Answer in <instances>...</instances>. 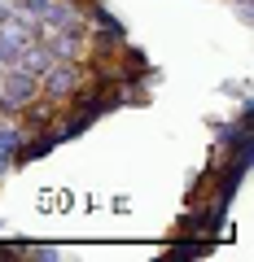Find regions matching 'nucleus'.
<instances>
[{
	"label": "nucleus",
	"mask_w": 254,
	"mask_h": 262,
	"mask_svg": "<svg viewBox=\"0 0 254 262\" xmlns=\"http://www.w3.org/2000/svg\"><path fill=\"white\" fill-rule=\"evenodd\" d=\"M40 96V79L9 66V70H0V118H18L31 101Z\"/></svg>",
	"instance_id": "f257e3e1"
},
{
	"label": "nucleus",
	"mask_w": 254,
	"mask_h": 262,
	"mask_svg": "<svg viewBox=\"0 0 254 262\" xmlns=\"http://www.w3.org/2000/svg\"><path fill=\"white\" fill-rule=\"evenodd\" d=\"M79 88H84V61H53L40 75V96H48L53 105H70Z\"/></svg>",
	"instance_id": "f03ea898"
},
{
	"label": "nucleus",
	"mask_w": 254,
	"mask_h": 262,
	"mask_svg": "<svg viewBox=\"0 0 254 262\" xmlns=\"http://www.w3.org/2000/svg\"><path fill=\"white\" fill-rule=\"evenodd\" d=\"M53 31H75V35H88V18L79 0H48L44 18H40V35H53Z\"/></svg>",
	"instance_id": "7ed1b4c3"
},
{
	"label": "nucleus",
	"mask_w": 254,
	"mask_h": 262,
	"mask_svg": "<svg viewBox=\"0 0 254 262\" xmlns=\"http://www.w3.org/2000/svg\"><path fill=\"white\" fill-rule=\"evenodd\" d=\"M127 44V27H88V57L84 61H114Z\"/></svg>",
	"instance_id": "20e7f679"
},
{
	"label": "nucleus",
	"mask_w": 254,
	"mask_h": 262,
	"mask_svg": "<svg viewBox=\"0 0 254 262\" xmlns=\"http://www.w3.org/2000/svg\"><path fill=\"white\" fill-rule=\"evenodd\" d=\"M114 66H119V79H149V83H158V70H153V61H149V53H145L141 44H127L119 48V57H114Z\"/></svg>",
	"instance_id": "39448f33"
},
{
	"label": "nucleus",
	"mask_w": 254,
	"mask_h": 262,
	"mask_svg": "<svg viewBox=\"0 0 254 262\" xmlns=\"http://www.w3.org/2000/svg\"><path fill=\"white\" fill-rule=\"evenodd\" d=\"M53 53V61H84L88 57V35H75V31H53V35H40Z\"/></svg>",
	"instance_id": "423d86ee"
},
{
	"label": "nucleus",
	"mask_w": 254,
	"mask_h": 262,
	"mask_svg": "<svg viewBox=\"0 0 254 262\" xmlns=\"http://www.w3.org/2000/svg\"><path fill=\"white\" fill-rule=\"evenodd\" d=\"M53 149H57V136H53V127H48V131H27V140H22L18 158H13V170L31 166V162H44Z\"/></svg>",
	"instance_id": "0eeeda50"
},
{
	"label": "nucleus",
	"mask_w": 254,
	"mask_h": 262,
	"mask_svg": "<svg viewBox=\"0 0 254 262\" xmlns=\"http://www.w3.org/2000/svg\"><path fill=\"white\" fill-rule=\"evenodd\" d=\"M57 110H62V105H53L48 96H35V101L18 114V122L27 131H48V127H53V118H57Z\"/></svg>",
	"instance_id": "6e6552de"
},
{
	"label": "nucleus",
	"mask_w": 254,
	"mask_h": 262,
	"mask_svg": "<svg viewBox=\"0 0 254 262\" xmlns=\"http://www.w3.org/2000/svg\"><path fill=\"white\" fill-rule=\"evenodd\" d=\"M48 66H53V53H48V44L44 39H31L27 48H22V57H18V70H27V75H44Z\"/></svg>",
	"instance_id": "1a4fd4ad"
},
{
	"label": "nucleus",
	"mask_w": 254,
	"mask_h": 262,
	"mask_svg": "<svg viewBox=\"0 0 254 262\" xmlns=\"http://www.w3.org/2000/svg\"><path fill=\"white\" fill-rule=\"evenodd\" d=\"M22 140H27V127H22L18 118H0V153L5 158H18V149H22Z\"/></svg>",
	"instance_id": "9d476101"
},
{
	"label": "nucleus",
	"mask_w": 254,
	"mask_h": 262,
	"mask_svg": "<svg viewBox=\"0 0 254 262\" xmlns=\"http://www.w3.org/2000/svg\"><path fill=\"white\" fill-rule=\"evenodd\" d=\"M210 249V241H198V236H171V245H167V253L171 258H202V253Z\"/></svg>",
	"instance_id": "9b49d317"
},
{
	"label": "nucleus",
	"mask_w": 254,
	"mask_h": 262,
	"mask_svg": "<svg viewBox=\"0 0 254 262\" xmlns=\"http://www.w3.org/2000/svg\"><path fill=\"white\" fill-rule=\"evenodd\" d=\"M22 258H31V262H57L62 253H57L53 245H31V241H27V249H22Z\"/></svg>",
	"instance_id": "f8f14e48"
},
{
	"label": "nucleus",
	"mask_w": 254,
	"mask_h": 262,
	"mask_svg": "<svg viewBox=\"0 0 254 262\" xmlns=\"http://www.w3.org/2000/svg\"><path fill=\"white\" fill-rule=\"evenodd\" d=\"M219 92H224V96H237V101H245V96H250V83H245V79H224V83H219Z\"/></svg>",
	"instance_id": "ddd939ff"
},
{
	"label": "nucleus",
	"mask_w": 254,
	"mask_h": 262,
	"mask_svg": "<svg viewBox=\"0 0 254 262\" xmlns=\"http://www.w3.org/2000/svg\"><path fill=\"white\" fill-rule=\"evenodd\" d=\"M13 9H18V0H0V22H9Z\"/></svg>",
	"instance_id": "4468645a"
},
{
	"label": "nucleus",
	"mask_w": 254,
	"mask_h": 262,
	"mask_svg": "<svg viewBox=\"0 0 254 262\" xmlns=\"http://www.w3.org/2000/svg\"><path fill=\"white\" fill-rule=\"evenodd\" d=\"M110 210H114V214H127V210H132V201H127V196H114Z\"/></svg>",
	"instance_id": "2eb2a0df"
},
{
	"label": "nucleus",
	"mask_w": 254,
	"mask_h": 262,
	"mask_svg": "<svg viewBox=\"0 0 254 262\" xmlns=\"http://www.w3.org/2000/svg\"><path fill=\"white\" fill-rule=\"evenodd\" d=\"M232 9H237V22H245V27H250V18H254V13H250V0H245V5H232Z\"/></svg>",
	"instance_id": "dca6fc26"
},
{
	"label": "nucleus",
	"mask_w": 254,
	"mask_h": 262,
	"mask_svg": "<svg viewBox=\"0 0 254 262\" xmlns=\"http://www.w3.org/2000/svg\"><path fill=\"white\" fill-rule=\"evenodd\" d=\"M9 175H13V162L5 158V153H0V184H5V179H9Z\"/></svg>",
	"instance_id": "f3484780"
},
{
	"label": "nucleus",
	"mask_w": 254,
	"mask_h": 262,
	"mask_svg": "<svg viewBox=\"0 0 254 262\" xmlns=\"http://www.w3.org/2000/svg\"><path fill=\"white\" fill-rule=\"evenodd\" d=\"M0 236H5V219H0Z\"/></svg>",
	"instance_id": "a211bd4d"
},
{
	"label": "nucleus",
	"mask_w": 254,
	"mask_h": 262,
	"mask_svg": "<svg viewBox=\"0 0 254 262\" xmlns=\"http://www.w3.org/2000/svg\"><path fill=\"white\" fill-rule=\"evenodd\" d=\"M228 5H245V0H228Z\"/></svg>",
	"instance_id": "6ab92c4d"
},
{
	"label": "nucleus",
	"mask_w": 254,
	"mask_h": 262,
	"mask_svg": "<svg viewBox=\"0 0 254 262\" xmlns=\"http://www.w3.org/2000/svg\"><path fill=\"white\" fill-rule=\"evenodd\" d=\"M0 70H5V66H0Z\"/></svg>",
	"instance_id": "aec40b11"
}]
</instances>
